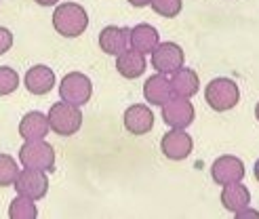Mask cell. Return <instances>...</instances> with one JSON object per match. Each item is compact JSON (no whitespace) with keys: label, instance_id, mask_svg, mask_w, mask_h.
<instances>
[{"label":"cell","instance_id":"6da1fadb","mask_svg":"<svg viewBox=\"0 0 259 219\" xmlns=\"http://www.w3.org/2000/svg\"><path fill=\"white\" fill-rule=\"evenodd\" d=\"M53 28L63 38H78L89 28V15L84 7L76 3H63L55 7L53 13Z\"/></svg>","mask_w":259,"mask_h":219},{"label":"cell","instance_id":"7a4b0ae2","mask_svg":"<svg viewBox=\"0 0 259 219\" xmlns=\"http://www.w3.org/2000/svg\"><path fill=\"white\" fill-rule=\"evenodd\" d=\"M47 118H49L51 131L61 137H72L74 133H78L82 126L80 106H72V104H66V101H59V104L51 106Z\"/></svg>","mask_w":259,"mask_h":219},{"label":"cell","instance_id":"3957f363","mask_svg":"<svg viewBox=\"0 0 259 219\" xmlns=\"http://www.w3.org/2000/svg\"><path fill=\"white\" fill-rule=\"evenodd\" d=\"M19 162L23 169H36V171H53L55 169V148L45 139L25 141L19 148Z\"/></svg>","mask_w":259,"mask_h":219},{"label":"cell","instance_id":"277c9868","mask_svg":"<svg viewBox=\"0 0 259 219\" xmlns=\"http://www.w3.org/2000/svg\"><path fill=\"white\" fill-rule=\"evenodd\" d=\"M204 99H206V104H209L211 110L228 112L232 108H236V104L240 101V89L230 78H215L206 84Z\"/></svg>","mask_w":259,"mask_h":219},{"label":"cell","instance_id":"5b68a950","mask_svg":"<svg viewBox=\"0 0 259 219\" xmlns=\"http://www.w3.org/2000/svg\"><path fill=\"white\" fill-rule=\"evenodd\" d=\"M91 95H93V84H91L89 76L80 72H70L59 82V97L61 101L72 106H84L89 104Z\"/></svg>","mask_w":259,"mask_h":219},{"label":"cell","instance_id":"8992f818","mask_svg":"<svg viewBox=\"0 0 259 219\" xmlns=\"http://www.w3.org/2000/svg\"><path fill=\"white\" fill-rule=\"evenodd\" d=\"M186 55L179 45L175 42H158V47L152 51V66L158 74H175L177 70L184 68Z\"/></svg>","mask_w":259,"mask_h":219},{"label":"cell","instance_id":"52a82bcc","mask_svg":"<svg viewBox=\"0 0 259 219\" xmlns=\"http://www.w3.org/2000/svg\"><path fill=\"white\" fill-rule=\"evenodd\" d=\"M15 190L17 194L28 196L32 200H40L47 196L49 192V177L45 171H36V169H23L19 171L17 179H15Z\"/></svg>","mask_w":259,"mask_h":219},{"label":"cell","instance_id":"ba28073f","mask_svg":"<svg viewBox=\"0 0 259 219\" xmlns=\"http://www.w3.org/2000/svg\"><path fill=\"white\" fill-rule=\"evenodd\" d=\"M160 108H162V120L171 128H186L194 122V106L190 104L188 97L173 95Z\"/></svg>","mask_w":259,"mask_h":219},{"label":"cell","instance_id":"9c48e42d","mask_svg":"<svg viewBox=\"0 0 259 219\" xmlns=\"http://www.w3.org/2000/svg\"><path fill=\"white\" fill-rule=\"evenodd\" d=\"M160 150L169 160H186L194 150V141L184 128H171L162 135Z\"/></svg>","mask_w":259,"mask_h":219},{"label":"cell","instance_id":"30bf717a","mask_svg":"<svg viewBox=\"0 0 259 219\" xmlns=\"http://www.w3.org/2000/svg\"><path fill=\"white\" fill-rule=\"evenodd\" d=\"M211 177H213V182L219 184V186L242 182L244 162L240 158H236V156H219L211 164Z\"/></svg>","mask_w":259,"mask_h":219},{"label":"cell","instance_id":"8fae6325","mask_svg":"<svg viewBox=\"0 0 259 219\" xmlns=\"http://www.w3.org/2000/svg\"><path fill=\"white\" fill-rule=\"evenodd\" d=\"M122 122H124V128L131 135H146L152 131L154 126V114L152 110L146 106V104H135L131 108L124 110V116H122Z\"/></svg>","mask_w":259,"mask_h":219},{"label":"cell","instance_id":"7c38bea8","mask_svg":"<svg viewBox=\"0 0 259 219\" xmlns=\"http://www.w3.org/2000/svg\"><path fill=\"white\" fill-rule=\"evenodd\" d=\"M128 38H131V28H118V25H108L99 34V49L106 55H120L128 49Z\"/></svg>","mask_w":259,"mask_h":219},{"label":"cell","instance_id":"4fadbf2b","mask_svg":"<svg viewBox=\"0 0 259 219\" xmlns=\"http://www.w3.org/2000/svg\"><path fill=\"white\" fill-rule=\"evenodd\" d=\"M23 84L32 95H47L55 86V72L49 66H34L25 72Z\"/></svg>","mask_w":259,"mask_h":219},{"label":"cell","instance_id":"5bb4252c","mask_svg":"<svg viewBox=\"0 0 259 219\" xmlns=\"http://www.w3.org/2000/svg\"><path fill=\"white\" fill-rule=\"evenodd\" d=\"M146 66H148L146 55L135 49H126L120 55H116V70H118L122 78H128V80L139 78L146 72Z\"/></svg>","mask_w":259,"mask_h":219},{"label":"cell","instance_id":"9a60e30c","mask_svg":"<svg viewBox=\"0 0 259 219\" xmlns=\"http://www.w3.org/2000/svg\"><path fill=\"white\" fill-rule=\"evenodd\" d=\"M160 42V34L158 30L150 23H139L135 28H131V38H128V45L131 49L139 51V53H152L154 49Z\"/></svg>","mask_w":259,"mask_h":219},{"label":"cell","instance_id":"2e32d148","mask_svg":"<svg viewBox=\"0 0 259 219\" xmlns=\"http://www.w3.org/2000/svg\"><path fill=\"white\" fill-rule=\"evenodd\" d=\"M144 97L148 104L152 106H162L166 104L171 97H173V91H171V80H166L164 74H154L146 80L144 84Z\"/></svg>","mask_w":259,"mask_h":219},{"label":"cell","instance_id":"e0dca14e","mask_svg":"<svg viewBox=\"0 0 259 219\" xmlns=\"http://www.w3.org/2000/svg\"><path fill=\"white\" fill-rule=\"evenodd\" d=\"M51 131L49 118L42 112H28L19 122V135L25 141H34V139H45L47 133Z\"/></svg>","mask_w":259,"mask_h":219},{"label":"cell","instance_id":"ac0fdd59","mask_svg":"<svg viewBox=\"0 0 259 219\" xmlns=\"http://www.w3.org/2000/svg\"><path fill=\"white\" fill-rule=\"evenodd\" d=\"M222 204L230 213H238L251 204V192L240 182L228 184V186H224V192H222Z\"/></svg>","mask_w":259,"mask_h":219},{"label":"cell","instance_id":"d6986e66","mask_svg":"<svg viewBox=\"0 0 259 219\" xmlns=\"http://www.w3.org/2000/svg\"><path fill=\"white\" fill-rule=\"evenodd\" d=\"M198 86H200V80H198V74L194 70H188V68H181L173 74L171 78V91L173 95L177 97H194L198 93Z\"/></svg>","mask_w":259,"mask_h":219},{"label":"cell","instance_id":"ffe728a7","mask_svg":"<svg viewBox=\"0 0 259 219\" xmlns=\"http://www.w3.org/2000/svg\"><path fill=\"white\" fill-rule=\"evenodd\" d=\"M9 217L11 219H36L38 217V209L32 198L28 196H17L13 198L9 204Z\"/></svg>","mask_w":259,"mask_h":219},{"label":"cell","instance_id":"44dd1931","mask_svg":"<svg viewBox=\"0 0 259 219\" xmlns=\"http://www.w3.org/2000/svg\"><path fill=\"white\" fill-rule=\"evenodd\" d=\"M19 175V166L9 154H0V188H9L15 184Z\"/></svg>","mask_w":259,"mask_h":219},{"label":"cell","instance_id":"7402d4cb","mask_svg":"<svg viewBox=\"0 0 259 219\" xmlns=\"http://www.w3.org/2000/svg\"><path fill=\"white\" fill-rule=\"evenodd\" d=\"M17 86H19V74L9 66H0V97L15 93Z\"/></svg>","mask_w":259,"mask_h":219},{"label":"cell","instance_id":"603a6c76","mask_svg":"<svg viewBox=\"0 0 259 219\" xmlns=\"http://www.w3.org/2000/svg\"><path fill=\"white\" fill-rule=\"evenodd\" d=\"M150 7L154 9V13L160 17L173 19L181 13V0H152Z\"/></svg>","mask_w":259,"mask_h":219},{"label":"cell","instance_id":"cb8c5ba5","mask_svg":"<svg viewBox=\"0 0 259 219\" xmlns=\"http://www.w3.org/2000/svg\"><path fill=\"white\" fill-rule=\"evenodd\" d=\"M11 47H13V34H11V30L0 28V55H5Z\"/></svg>","mask_w":259,"mask_h":219},{"label":"cell","instance_id":"d4e9b609","mask_svg":"<svg viewBox=\"0 0 259 219\" xmlns=\"http://www.w3.org/2000/svg\"><path fill=\"white\" fill-rule=\"evenodd\" d=\"M238 219H244V217H255V219H259V211H251L249 207L247 209H242V211H238V213H234Z\"/></svg>","mask_w":259,"mask_h":219},{"label":"cell","instance_id":"484cf974","mask_svg":"<svg viewBox=\"0 0 259 219\" xmlns=\"http://www.w3.org/2000/svg\"><path fill=\"white\" fill-rule=\"evenodd\" d=\"M126 3H128V5H131V7H137V9H144V7H148V5L152 3V0H126Z\"/></svg>","mask_w":259,"mask_h":219},{"label":"cell","instance_id":"4316f807","mask_svg":"<svg viewBox=\"0 0 259 219\" xmlns=\"http://www.w3.org/2000/svg\"><path fill=\"white\" fill-rule=\"evenodd\" d=\"M36 5H40V7H55L59 0H34Z\"/></svg>","mask_w":259,"mask_h":219},{"label":"cell","instance_id":"83f0119b","mask_svg":"<svg viewBox=\"0 0 259 219\" xmlns=\"http://www.w3.org/2000/svg\"><path fill=\"white\" fill-rule=\"evenodd\" d=\"M255 179H257V184H259V158H257V162H255Z\"/></svg>","mask_w":259,"mask_h":219},{"label":"cell","instance_id":"f1b7e54d","mask_svg":"<svg viewBox=\"0 0 259 219\" xmlns=\"http://www.w3.org/2000/svg\"><path fill=\"white\" fill-rule=\"evenodd\" d=\"M255 116H257V120H259V101H257V106H255Z\"/></svg>","mask_w":259,"mask_h":219}]
</instances>
